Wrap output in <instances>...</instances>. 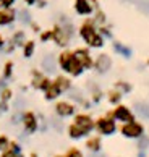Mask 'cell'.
Here are the masks:
<instances>
[{
  "mask_svg": "<svg viewBox=\"0 0 149 157\" xmlns=\"http://www.w3.org/2000/svg\"><path fill=\"white\" fill-rule=\"evenodd\" d=\"M122 135L125 138H141L144 136V126L138 121H130L122 126Z\"/></svg>",
  "mask_w": 149,
  "mask_h": 157,
  "instance_id": "obj_3",
  "label": "cell"
},
{
  "mask_svg": "<svg viewBox=\"0 0 149 157\" xmlns=\"http://www.w3.org/2000/svg\"><path fill=\"white\" fill-rule=\"evenodd\" d=\"M94 67H96V70H97L99 73H105V71H109V68L112 67L110 57L105 55V54H101L99 57H97V60H96V63H94Z\"/></svg>",
  "mask_w": 149,
  "mask_h": 157,
  "instance_id": "obj_7",
  "label": "cell"
},
{
  "mask_svg": "<svg viewBox=\"0 0 149 157\" xmlns=\"http://www.w3.org/2000/svg\"><path fill=\"white\" fill-rule=\"evenodd\" d=\"M54 40L57 44H60V45H65L68 44V39H70V33H68L67 29H62V28H55L54 29Z\"/></svg>",
  "mask_w": 149,
  "mask_h": 157,
  "instance_id": "obj_10",
  "label": "cell"
},
{
  "mask_svg": "<svg viewBox=\"0 0 149 157\" xmlns=\"http://www.w3.org/2000/svg\"><path fill=\"white\" fill-rule=\"evenodd\" d=\"M101 138L99 136H93V138H89L88 141H86V147H88L89 151H93V152H99L101 151Z\"/></svg>",
  "mask_w": 149,
  "mask_h": 157,
  "instance_id": "obj_14",
  "label": "cell"
},
{
  "mask_svg": "<svg viewBox=\"0 0 149 157\" xmlns=\"http://www.w3.org/2000/svg\"><path fill=\"white\" fill-rule=\"evenodd\" d=\"M65 157H83V154L81 152H79V151L78 149H70V151H68V154L65 155Z\"/></svg>",
  "mask_w": 149,
  "mask_h": 157,
  "instance_id": "obj_26",
  "label": "cell"
},
{
  "mask_svg": "<svg viewBox=\"0 0 149 157\" xmlns=\"http://www.w3.org/2000/svg\"><path fill=\"white\" fill-rule=\"evenodd\" d=\"M2 157H18V155H16V152H15V151H7V152H3L2 154Z\"/></svg>",
  "mask_w": 149,
  "mask_h": 157,
  "instance_id": "obj_30",
  "label": "cell"
},
{
  "mask_svg": "<svg viewBox=\"0 0 149 157\" xmlns=\"http://www.w3.org/2000/svg\"><path fill=\"white\" fill-rule=\"evenodd\" d=\"M136 110H138L139 113L149 117V105H146V104H136Z\"/></svg>",
  "mask_w": 149,
  "mask_h": 157,
  "instance_id": "obj_22",
  "label": "cell"
},
{
  "mask_svg": "<svg viewBox=\"0 0 149 157\" xmlns=\"http://www.w3.org/2000/svg\"><path fill=\"white\" fill-rule=\"evenodd\" d=\"M74 57H76V60L81 63V67L83 68H91L93 67V60H91V57L88 54V50H84V49H78L76 52H74Z\"/></svg>",
  "mask_w": 149,
  "mask_h": 157,
  "instance_id": "obj_8",
  "label": "cell"
},
{
  "mask_svg": "<svg viewBox=\"0 0 149 157\" xmlns=\"http://www.w3.org/2000/svg\"><path fill=\"white\" fill-rule=\"evenodd\" d=\"M10 96H11V91H10V89H3V91H2V96H0V97H2L3 104L10 99Z\"/></svg>",
  "mask_w": 149,
  "mask_h": 157,
  "instance_id": "obj_27",
  "label": "cell"
},
{
  "mask_svg": "<svg viewBox=\"0 0 149 157\" xmlns=\"http://www.w3.org/2000/svg\"><path fill=\"white\" fill-rule=\"evenodd\" d=\"M55 110H57V113H59L60 117H70V115H73V112H74V107L68 102H59L55 105Z\"/></svg>",
  "mask_w": 149,
  "mask_h": 157,
  "instance_id": "obj_11",
  "label": "cell"
},
{
  "mask_svg": "<svg viewBox=\"0 0 149 157\" xmlns=\"http://www.w3.org/2000/svg\"><path fill=\"white\" fill-rule=\"evenodd\" d=\"M94 157H104V155H94Z\"/></svg>",
  "mask_w": 149,
  "mask_h": 157,
  "instance_id": "obj_34",
  "label": "cell"
},
{
  "mask_svg": "<svg viewBox=\"0 0 149 157\" xmlns=\"http://www.w3.org/2000/svg\"><path fill=\"white\" fill-rule=\"evenodd\" d=\"M74 8H76V11H78V13H81V15L91 13L89 0H76V3H74Z\"/></svg>",
  "mask_w": 149,
  "mask_h": 157,
  "instance_id": "obj_13",
  "label": "cell"
},
{
  "mask_svg": "<svg viewBox=\"0 0 149 157\" xmlns=\"http://www.w3.org/2000/svg\"><path fill=\"white\" fill-rule=\"evenodd\" d=\"M96 128H97V131H99L101 135H104V136H110L117 130L115 121H113L110 117H101L96 121Z\"/></svg>",
  "mask_w": 149,
  "mask_h": 157,
  "instance_id": "obj_4",
  "label": "cell"
},
{
  "mask_svg": "<svg viewBox=\"0 0 149 157\" xmlns=\"http://www.w3.org/2000/svg\"><path fill=\"white\" fill-rule=\"evenodd\" d=\"M0 3L5 5V7H10V5L13 3V0H0Z\"/></svg>",
  "mask_w": 149,
  "mask_h": 157,
  "instance_id": "obj_31",
  "label": "cell"
},
{
  "mask_svg": "<svg viewBox=\"0 0 149 157\" xmlns=\"http://www.w3.org/2000/svg\"><path fill=\"white\" fill-rule=\"evenodd\" d=\"M139 149H147L149 147V138H146V136H141L139 138Z\"/></svg>",
  "mask_w": 149,
  "mask_h": 157,
  "instance_id": "obj_25",
  "label": "cell"
},
{
  "mask_svg": "<svg viewBox=\"0 0 149 157\" xmlns=\"http://www.w3.org/2000/svg\"><path fill=\"white\" fill-rule=\"evenodd\" d=\"M2 44H3V40H2V37H0V47H2Z\"/></svg>",
  "mask_w": 149,
  "mask_h": 157,
  "instance_id": "obj_33",
  "label": "cell"
},
{
  "mask_svg": "<svg viewBox=\"0 0 149 157\" xmlns=\"http://www.w3.org/2000/svg\"><path fill=\"white\" fill-rule=\"evenodd\" d=\"M26 2L29 3V5H32V3H34V0H26Z\"/></svg>",
  "mask_w": 149,
  "mask_h": 157,
  "instance_id": "obj_32",
  "label": "cell"
},
{
  "mask_svg": "<svg viewBox=\"0 0 149 157\" xmlns=\"http://www.w3.org/2000/svg\"><path fill=\"white\" fill-rule=\"evenodd\" d=\"M62 94V91H60V88L57 86L55 83H52L47 88V91H45V99H49V101H52V99H55V97H59Z\"/></svg>",
  "mask_w": 149,
  "mask_h": 157,
  "instance_id": "obj_15",
  "label": "cell"
},
{
  "mask_svg": "<svg viewBox=\"0 0 149 157\" xmlns=\"http://www.w3.org/2000/svg\"><path fill=\"white\" fill-rule=\"evenodd\" d=\"M15 18L13 10H2L0 11V25H8Z\"/></svg>",
  "mask_w": 149,
  "mask_h": 157,
  "instance_id": "obj_16",
  "label": "cell"
},
{
  "mask_svg": "<svg viewBox=\"0 0 149 157\" xmlns=\"http://www.w3.org/2000/svg\"><path fill=\"white\" fill-rule=\"evenodd\" d=\"M81 36L84 37V40L91 45V47H102V44H104V39L93 29V26H91L89 23H86L81 28Z\"/></svg>",
  "mask_w": 149,
  "mask_h": 157,
  "instance_id": "obj_2",
  "label": "cell"
},
{
  "mask_svg": "<svg viewBox=\"0 0 149 157\" xmlns=\"http://www.w3.org/2000/svg\"><path fill=\"white\" fill-rule=\"evenodd\" d=\"M32 86H34V88H39V89H45V91H47V88L50 86V81H49L47 78L41 76L39 73L34 71V81H32Z\"/></svg>",
  "mask_w": 149,
  "mask_h": 157,
  "instance_id": "obj_12",
  "label": "cell"
},
{
  "mask_svg": "<svg viewBox=\"0 0 149 157\" xmlns=\"http://www.w3.org/2000/svg\"><path fill=\"white\" fill-rule=\"evenodd\" d=\"M115 89H118L120 92H122V91H123V92H128V91L131 89V86L127 84V83H123V81H118V83L115 84Z\"/></svg>",
  "mask_w": 149,
  "mask_h": 157,
  "instance_id": "obj_21",
  "label": "cell"
},
{
  "mask_svg": "<svg viewBox=\"0 0 149 157\" xmlns=\"http://www.w3.org/2000/svg\"><path fill=\"white\" fill-rule=\"evenodd\" d=\"M32 50H34V42H26L25 45V57H31L32 55Z\"/></svg>",
  "mask_w": 149,
  "mask_h": 157,
  "instance_id": "obj_23",
  "label": "cell"
},
{
  "mask_svg": "<svg viewBox=\"0 0 149 157\" xmlns=\"http://www.w3.org/2000/svg\"><path fill=\"white\" fill-rule=\"evenodd\" d=\"M74 125H76L79 130H81L84 135H88L89 131H93V128H96V123L93 121V118L89 117V115H76V118H74Z\"/></svg>",
  "mask_w": 149,
  "mask_h": 157,
  "instance_id": "obj_6",
  "label": "cell"
},
{
  "mask_svg": "<svg viewBox=\"0 0 149 157\" xmlns=\"http://www.w3.org/2000/svg\"><path fill=\"white\" fill-rule=\"evenodd\" d=\"M23 121H25V128L28 133H34L37 130V120H36L32 112H26L23 115Z\"/></svg>",
  "mask_w": 149,
  "mask_h": 157,
  "instance_id": "obj_9",
  "label": "cell"
},
{
  "mask_svg": "<svg viewBox=\"0 0 149 157\" xmlns=\"http://www.w3.org/2000/svg\"><path fill=\"white\" fill-rule=\"evenodd\" d=\"M113 47H115L118 52H122V54H123V57H130V54H131V52H130V49L123 47V45H120V44H113Z\"/></svg>",
  "mask_w": 149,
  "mask_h": 157,
  "instance_id": "obj_24",
  "label": "cell"
},
{
  "mask_svg": "<svg viewBox=\"0 0 149 157\" xmlns=\"http://www.w3.org/2000/svg\"><path fill=\"white\" fill-rule=\"evenodd\" d=\"M112 117L115 120H118V121H123V123L135 121V115H133V112H131L127 105H117L115 110L112 112Z\"/></svg>",
  "mask_w": 149,
  "mask_h": 157,
  "instance_id": "obj_5",
  "label": "cell"
},
{
  "mask_svg": "<svg viewBox=\"0 0 149 157\" xmlns=\"http://www.w3.org/2000/svg\"><path fill=\"white\" fill-rule=\"evenodd\" d=\"M11 68H13V65H11V63H7V65H5V78H8L10 76V73H11Z\"/></svg>",
  "mask_w": 149,
  "mask_h": 157,
  "instance_id": "obj_28",
  "label": "cell"
},
{
  "mask_svg": "<svg viewBox=\"0 0 149 157\" xmlns=\"http://www.w3.org/2000/svg\"><path fill=\"white\" fill-rule=\"evenodd\" d=\"M42 68L45 70V71H54V70H55V62L52 59V55H47L42 60Z\"/></svg>",
  "mask_w": 149,
  "mask_h": 157,
  "instance_id": "obj_17",
  "label": "cell"
},
{
  "mask_svg": "<svg viewBox=\"0 0 149 157\" xmlns=\"http://www.w3.org/2000/svg\"><path fill=\"white\" fill-rule=\"evenodd\" d=\"M68 131H70V136H71L73 139H79V138H83V136H84V133L79 130V128L74 125V123L70 126V130H68Z\"/></svg>",
  "mask_w": 149,
  "mask_h": 157,
  "instance_id": "obj_20",
  "label": "cell"
},
{
  "mask_svg": "<svg viewBox=\"0 0 149 157\" xmlns=\"http://www.w3.org/2000/svg\"><path fill=\"white\" fill-rule=\"evenodd\" d=\"M8 146V139L5 138V136H0V149H3V147H7Z\"/></svg>",
  "mask_w": 149,
  "mask_h": 157,
  "instance_id": "obj_29",
  "label": "cell"
},
{
  "mask_svg": "<svg viewBox=\"0 0 149 157\" xmlns=\"http://www.w3.org/2000/svg\"><path fill=\"white\" fill-rule=\"evenodd\" d=\"M55 84L60 88L62 92L70 89V79H67V78H63V76H59V78H57V79H55Z\"/></svg>",
  "mask_w": 149,
  "mask_h": 157,
  "instance_id": "obj_18",
  "label": "cell"
},
{
  "mask_svg": "<svg viewBox=\"0 0 149 157\" xmlns=\"http://www.w3.org/2000/svg\"><path fill=\"white\" fill-rule=\"evenodd\" d=\"M107 97H109V102H110V104H118L120 99H122V92H120L118 89H112L107 94Z\"/></svg>",
  "mask_w": 149,
  "mask_h": 157,
  "instance_id": "obj_19",
  "label": "cell"
},
{
  "mask_svg": "<svg viewBox=\"0 0 149 157\" xmlns=\"http://www.w3.org/2000/svg\"><path fill=\"white\" fill-rule=\"evenodd\" d=\"M60 65L62 68L65 70V71H68L70 75H73V76H79V75L83 73V67H81V63H79L76 60V57H74V54H70V52H63V54L60 55Z\"/></svg>",
  "mask_w": 149,
  "mask_h": 157,
  "instance_id": "obj_1",
  "label": "cell"
}]
</instances>
